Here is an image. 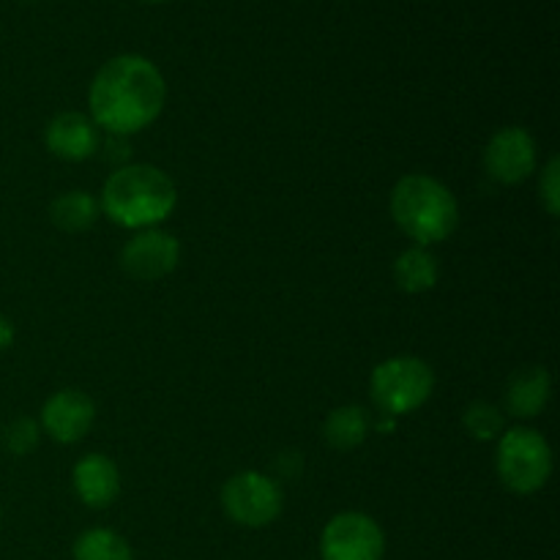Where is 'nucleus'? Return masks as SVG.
<instances>
[{"instance_id":"20e7f679","label":"nucleus","mask_w":560,"mask_h":560,"mask_svg":"<svg viewBox=\"0 0 560 560\" xmlns=\"http://www.w3.org/2000/svg\"><path fill=\"white\" fill-rule=\"evenodd\" d=\"M432 392H435V372L419 355H394L372 370V402L392 419L419 410L432 397Z\"/></svg>"},{"instance_id":"39448f33","label":"nucleus","mask_w":560,"mask_h":560,"mask_svg":"<svg viewBox=\"0 0 560 560\" xmlns=\"http://www.w3.org/2000/svg\"><path fill=\"white\" fill-rule=\"evenodd\" d=\"M495 468L503 485L517 495H534L552 476V448L541 432L514 427L498 438Z\"/></svg>"},{"instance_id":"5701e85b","label":"nucleus","mask_w":560,"mask_h":560,"mask_svg":"<svg viewBox=\"0 0 560 560\" xmlns=\"http://www.w3.org/2000/svg\"><path fill=\"white\" fill-rule=\"evenodd\" d=\"M0 514H3V512H0Z\"/></svg>"},{"instance_id":"2eb2a0df","label":"nucleus","mask_w":560,"mask_h":560,"mask_svg":"<svg viewBox=\"0 0 560 560\" xmlns=\"http://www.w3.org/2000/svg\"><path fill=\"white\" fill-rule=\"evenodd\" d=\"M438 277H441V266L427 246H410V249L399 252V257L394 260V282L402 293H427L435 288Z\"/></svg>"},{"instance_id":"f257e3e1","label":"nucleus","mask_w":560,"mask_h":560,"mask_svg":"<svg viewBox=\"0 0 560 560\" xmlns=\"http://www.w3.org/2000/svg\"><path fill=\"white\" fill-rule=\"evenodd\" d=\"M91 120L107 135L129 137L148 129L167 104V82L153 60L118 55L96 71L88 91Z\"/></svg>"},{"instance_id":"4be33fe9","label":"nucleus","mask_w":560,"mask_h":560,"mask_svg":"<svg viewBox=\"0 0 560 560\" xmlns=\"http://www.w3.org/2000/svg\"><path fill=\"white\" fill-rule=\"evenodd\" d=\"M145 3H164V0H145Z\"/></svg>"},{"instance_id":"1a4fd4ad","label":"nucleus","mask_w":560,"mask_h":560,"mask_svg":"<svg viewBox=\"0 0 560 560\" xmlns=\"http://www.w3.org/2000/svg\"><path fill=\"white\" fill-rule=\"evenodd\" d=\"M539 148L530 131L506 126L495 131L485 148V170L492 180L503 186H517L536 173Z\"/></svg>"},{"instance_id":"423d86ee","label":"nucleus","mask_w":560,"mask_h":560,"mask_svg":"<svg viewBox=\"0 0 560 560\" xmlns=\"http://www.w3.org/2000/svg\"><path fill=\"white\" fill-rule=\"evenodd\" d=\"M284 498L277 479L257 470H241L222 487V509L235 525L266 528L282 514Z\"/></svg>"},{"instance_id":"412c9836","label":"nucleus","mask_w":560,"mask_h":560,"mask_svg":"<svg viewBox=\"0 0 560 560\" xmlns=\"http://www.w3.org/2000/svg\"><path fill=\"white\" fill-rule=\"evenodd\" d=\"M14 342V326L5 315H0V350H5L9 345Z\"/></svg>"},{"instance_id":"f8f14e48","label":"nucleus","mask_w":560,"mask_h":560,"mask_svg":"<svg viewBox=\"0 0 560 560\" xmlns=\"http://www.w3.org/2000/svg\"><path fill=\"white\" fill-rule=\"evenodd\" d=\"M74 492L85 506L107 509L120 495V470L104 454H85L71 470Z\"/></svg>"},{"instance_id":"dca6fc26","label":"nucleus","mask_w":560,"mask_h":560,"mask_svg":"<svg viewBox=\"0 0 560 560\" xmlns=\"http://www.w3.org/2000/svg\"><path fill=\"white\" fill-rule=\"evenodd\" d=\"M98 213H102V206H98L96 197L82 189L63 191L49 206V219L63 233H85L96 224Z\"/></svg>"},{"instance_id":"a211bd4d","label":"nucleus","mask_w":560,"mask_h":560,"mask_svg":"<svg viewBox=\"0 0 560 560\" xmlns=\"http://www.w3.org/2000/svg\"><path fill=\"white\" fill-rule=\"evenodd\" d=\"M463 427L476 441H495L503 435V413L492 402H474L465 408Z\"/></svg>"},{"instance_id":"0eeeda50","label":"nucleus","mask_w":560,"mask_h":560,"mask_svg":"<svg viewBox=\"0 0 560 560\" xmlns=\"http://www.w3.org/2000/svg\"><path fill=\"white\" fill-rule=\"evenodd\" d=\"M323 560H383L386 536L364 512H342L331 517L320 536Z\"/></svg>"},{"instance_id":"9b49d317","label":"nucleus","mask_w":560,"mask_h":560,"mask_svg":"<svg viewBox=\"0 0 560 560\" xmlns=\"http://www.w3.org/2000/svg\"><path fill=\"white\" fill-rule=\"evenodd\" d=\"M49 153H55L63 162H85L98 151V126L82 113H60L55 115L44 131Z\"/></svg>"},{"instance_id":"f3484780","label":"nucleus","mask_w":560,"mask_h":560,"mask_svg":"<svg viewBox=\"0 0 560 560\" xmlns=\"http://www.w3.org/2000/svg\"><path fill=\"white\" fill-rule=\"evenodd\" d=\"M74 560H135L129 541L109 528H91L77 536Z\"/></svg>"},{"instance_id":"ddd939ff","label":"nucleus","mask_w":560,"mask_h":560,"mask_svg":"<svg viewBox=\"0 0 560 560\" xmlns=\"http://www.w3.org/2000/svg\"><path fill=\"white\" fill-rule=\"evenodd\" d=\"M552 397V377L545 366H523L509 377L506 408L517 419H536L545 413Z\"/></svg>"},{"instance_id":"4468645a","label":"nucleus","mask_w":560,"mask_h":560,"mask_svg":"<svg viewBox=\"0 0 560 560\" xmlns=\"http://www.w3.org/2000/svg\"><path fill=\"white\" fill-rule=\"evenodd\" d=\"M372 432V419L361 405H342V408H334L331 413L323 421V438L331 448L337 452H350V448H359L361 443L370 438Z\"/></svg>"},{"instance_id":"6ab92c4d","label":"nucleus","mask_w":560,"mask_h":560,"mask_svg":"<svg viewBox=\"0 0 560 560\" xmlns=\"http://www.w3.org/2000/svg\"><path fill=\"white\" fill-rule=\"evenodd\" d=\"M38 441H42V427L33 419H27V416L16 419L14 424H9V430H5V448H9L14 457H27V454L38 446Z\"/></svg>"},{"instance_id":"9d476101","label":"nucleus","mask_w":560,"mask_h":560,"mask_svg":"<svg viewBox=\"0 0 560 560\" xmlns=\"http://www.w3.org/2000/svg\"><path fill=\"white\" fill-rule=\"evenodd\" d=\"M93 421H96V405L85 392L77 388H63V392L52 394L42 408V430L52 438L55 443H80L82 438L91 432Z\"/></svg>"},{"instance_id":"6e6552de","label":"nucleus","mask_w":560,"mask_h":560,"mask_svg":"<svg viewBox=\"0 0 560 560\" xmlns=\"http://www.w3.org/2000/svg\"><path fill=\"white\" fill-rule=\"evenodd\" d=\"M180 244L159 228L137 230L120 249V268L137 282H156L178 268Z\"/></svg>"},{"instance_id":"f03ea898","label":"nucleus","mask_w":560,"mask_h":560,"mask_svg":"<svg viewBox=\"0 0 560 560\" xmlns=\"http://www.w3.org/2000/svg\"><path fill=\"white\" fill-rule=\"evenodd\" d=\"M102 211L126 230H148L162 224L178 206L173 178L156 164H120L102 191Z\"/></svg>"},{"instance_id":"aec40b11","label":"nucleus","mask_w":560,"mask_h":560,"mask_svg":"<svg viewBox=\"0 0 560 560\" xmlns=\"http://www.w3.org/2000/svg\"><path fill=\"white\" fill-rule=\"evenodd\" d=\"M539 200L550 217H558L560 213V159L558 156H550L547 167L541 170Z\"/></svg>"},{"instance_id":"7ed1b4c3","label":"nucleus","mask_w":560,"mask_h":560,"mask_svg":"<svg viewBox=\"0 0 560 560\" xmlns=\"http://www.w3.org/2000/svg\"><path fill=\"white\" fill-rule=\"evenodd\" d=\"M388 208L397 228L408 238H413L416 246L441 244L452 238L459 224L457 197L443 180L424 173H410L399 178L392 189Z\"/></svg>"}]
</instances>
